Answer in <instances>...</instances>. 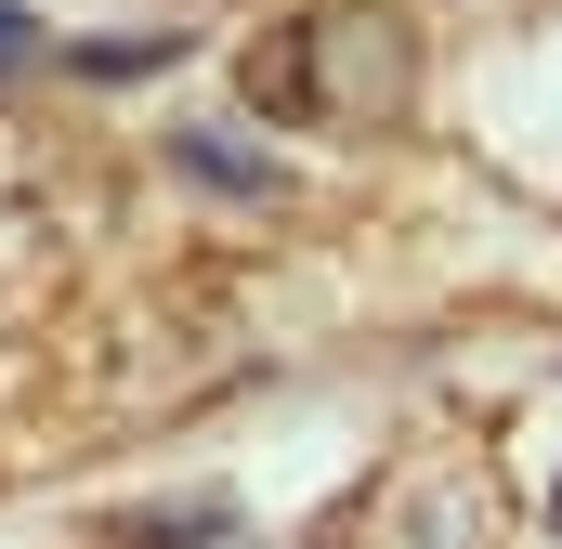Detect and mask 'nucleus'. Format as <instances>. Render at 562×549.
<instances>
[{"mask_svg":"<svg viewBox=\"0 0 562 549\" xmlns=\"http://www.w3.org/2000/svg\"><path fill=\"white\" fill-rule=\"evenodd\" d=\"M249 105L288 119V132H406V105H419V40H406V13H380V0L262 26V40H249Z\"/></svg>","mask_w":562,"mask_h":549,"instance_id":"1","label":"nucleus"},{"mask_svg":"<svg viewBox=\"0 0 562 549\" xmlns=\"http://www.w3.org/2000/svg\"><path fill=\"white\" fill-rule=\"evenodd\" d=\"M170 157H183V183H210V197H236V210H276L288 197L276 157H249V144H223V132H170Z\"/></svg>","mask_w":562,"mask_h":549,"instance_id":"2","label":"nucleus"},{"mask_svg":"<svg viewBox=\"0 0 562 549\" xmlns=\"http://www.w3.org/2000/svg\"><path fill=\"white\" fill-rule=\"evenodd\" d=\"M26 53H40V13H13V0H0V66H26Z\"/></svg>","mask_w":562,"mask_h":549,"instance_id":"3","label":"nucleus"},{"mask_svg":"<svg viewBox=\"0 0 562 549\" xmlns=\"http://www.w3.org/2000/svg\"><path fill=\"white\" fill-rule=\"evenodd\" d=\"M550 537H562V484H550Z\"/></svg>","mask_w":562,"mask_h":549,"instance_id":"4","label":"nucleus"}]
</instances>
